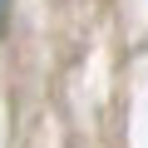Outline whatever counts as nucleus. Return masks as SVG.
I'll list each match as a JSON object with an SVG mask.
<instances>
[{
    "instance_id": "obj_1",
    "label": "nucleus",
    "mask_w": 148,
    "mask_h": 148,
    "mask_svg": "<svg viewBox=\"0 0 148 148\" xmlns=\"http://www.w3.org/2000/svg\"><path fill=\"white\" fill-rule=\"evenodd\" d=\"M5 10H10V5H5V0H0V35H5Z\"/></svg>"
}]
</instances>
